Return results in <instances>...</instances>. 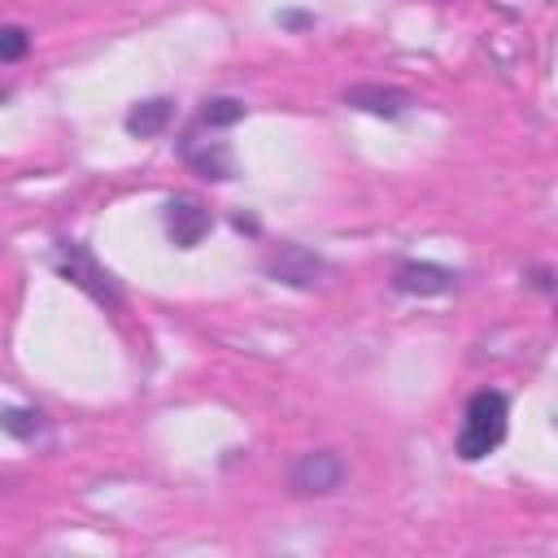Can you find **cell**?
<instances>
[{"label":"cell","mask_w":558,"mask_h":558,"mask_svg":"<svg viewBox=\"0 0 558 558\" xmlns=\"http://www.w3.org/2000/svg\"><path fill=\"white\" fill-rule=\"evenodd\" d=\"M4 100H9V87H0V105H4Z\"/></svg>","instance_id":"2e32d148"},{"label":"cell","mask_w":558,"mask_h":558,"mask_svg":"<svg viewBox=\"0 0 558 558\" xmlns=\"http://www.w3.org/2000/svg\"><path fill=\"white\" fill-rule=\"evenodd\" d=\"M388 288L397 296L432 301V296H453L462 288V275L453 266H440V262H427V257H401L388 275Z\"/></svg>","instance_id":"8992f818"},{"label":"cell","mask_w":558,"mask_h":558,"mask_svg":"<svg viewBox=\"0 0 558 558\" xmlns=\"http://www.w3.org/2000/svg\"><path fill=\"white\" fill-rule=\"evenodd\" d=\"M31 52V31L22 22H0V65H17Z\"/></svg>","instance_id":"7c38bea8"},{"label":"cell","mask_w":558,"mask_h":558,"mask_svg":"<svg viewBox=\"0 0 558 558\" xmlns=\"http://www.w3.org/2000/svg\"><path fill=\"white\" fill-rule=\"evenodd\" d=\"M523 283L536 288L541 296H554V288H558V283H554V266H527V270H523Z\"/></svg>","instance_id":"5bb4252c"},{"label":"cell","mask_w":558,"mask_h":558,"mask_svg":"<svg viewBox=\"0 0 558 558\" xmlns=\"http://www.w3.org/2000/svg\"><path fill=\"white\" fill-rule=\"evenodd\" d=\"M340 105L357 109V113H371L379 122H397L414 109V96L405 87H392V83H353V87L340 92Z\"/></svg>","instance_id":"ba28073f"},{"label":"cell","mask_w":558,"mask_h":558,"mask_svg":"<svg viewBox=\"0 0 558 558\" xmlns=\"http://www.w3.org/2000/svg\"><path fill=\"white\" fill-rule=\"evenodd\" d=\"M174 118H179V100L174 96H144L122 113V131L131 140H157V135H166L174 126Z\"/></svg>","instance_id":"9c48e42d"},{"label":"cell","mask_w":558,"mask_h":558,"mask_svg":"<svg viewBox=\"0 0 558 558\" xmlns=\"http://www.w3.org/2000/svg\"><path fill=\"white\" fill-rule=\"evenodd\" d=\"M0 432L17 445H48L52 440V418L39 405H0Z\"/></svg>","instance_id":"30bf717a"},{"label":"cell","mask_w":558,"mask_h":558,"mask_svg":"<svg viewBox=\"0 0 558 558\" xmlns=\"http://www.w3.org/2000/svg\"><path fill=\"white\" fill-rule=\"evenodd\" d=\"M231 227H235L240 235H262V222H257L253 214H235V218H231Z\"/></svg>","instance_id":"9a60e30c"},{"label":"cell","mask_w":558,"mask_h":558,"mask_svg":"<svg viewBox=\"0 0 558 558\" xmlns=\"http://www.w3.org/2000/svg\"><path fill=\"white\" fill-rule=\"evenodd\" d=\"M510 436V397L501 388H480L462 405V423L453 436V453L462 462H484L493 458Z\"/></svg>","instance_id":"6da1fadb"},{"label":"cell","mask_w":558,"mask_h":558,"mask_svg":"<svg viewBox=\"0 0 558 558\" xmlns=\"http://www.w3.org/2000/svg\"><path fill=\"white\" fill-rule=\"evenodd\" d=\"M244 118H248V105L240 96H205L187 126H196V131H231Z\"/></svg>","instance_id":"8fae6325"},{"label":"cell","mask_w":558,"mask_h":558,"mask_svg":"<svg viewBox=\"0 0 558 558\" xmlns=\"http://www.w3.org/2000/svg\"><path fill=\"white\" fill-rule=\"evenodd\" d=\"M257 270H262L270 283H279V288L314 292V288H323V279L331 275V262H327L318 248L301 244V240H279V244H270V248L262 253Z\"/></svg>","instance_id":"3957f363"},{"label":"cell","mask_w":558,"mask_h":558,"mask_svg":"<svg viewBox=\"0 0 558 558\" xmlns=\"http://www.w3.org/2000/svg\"><path fill=\"white\" fill-rule=\"evenodd\" d=\"M349 480V462L340 458V449H305L292 458L288 466V493L292 497H331L340 493Z\"/></svg>","instance_id":"5b68a950"},{"label":"cell","mask_w":558,"mask_h":558,"mask_svg":"<svg viewBox=\"0 0 558 558\" xmlns=\"http://www.w3.org/2000/svg\"><path fill=\"white\" fill-rule=\"evenodd\" d=\"M283 31H292V35H301V31H314L318 26V13H310V9H279V17H275Z\"/></svg>","instance_id":"4fadbf2b"},{"label":"cell","mask_w":558,"mask_h":558,"mask_svg":"<svg viewBox=\"0 0 558 558\" xmlns=\"http://www.w3.org/2000/svg\"><path fill=\"white\" fill-rule=\"evenodd\" d=\"M218 131H196V126H183L179 131V140H174V153H179V161L196 174V179H205V183H231L240 170H235V148L227 144V140H214Z\"/></svg>","instance_id":"277c9868"},{"label":"cell","mask_w":558,"mask_h":558,"mask_svg":"<svg viewBox=\"0 0 558 558\" xmlns=\"http://www.w3.org/2000/svg\"><path fill=\"white\" fill-rule=\"evenodd\" d=\"M52 270H57L70 288H78L87 301H96L105 314H122V305H126L122 279H118L83 240L57 235V240H52Z\"/></svg>","instance_id":"7a4b0ae2"},{"label":"cell","mask_w":558,"mask_h":558,"mask_svg":"<svg viewBox=\"0 0 558 558\" xmlns=\"http://www.w3.org/2000/svg\"><path fill=\"white\" fill-rule=\"evenodd\" d=\"M161 222H166L170 244L187 253V248H196V244L214 231V209L201 205L196 196H170V201L161 205Z\"/></svg>","instance_id":"52a82bcc"}]
</instances>
